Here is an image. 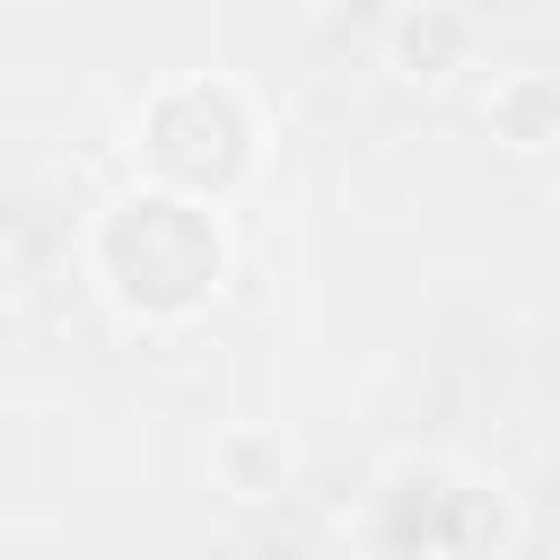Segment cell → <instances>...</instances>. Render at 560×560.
Returning a JSON list of instances; mask_svg holds the SVG:
<instances>
[{"instance_id":"1","label":"cell","mask_w":560,"mask_h":560,"mask_svg":"<svg viewBox=\"0 0 560 560\" xmlns=\"http://www.w3.org/2000/svg\"><path fill=\"white\" fill-rule=\"evenodd\" d=\"M464 44H472V18H464V9H420V18H394V52H402V70H411V79L455 70V61H464Z\"/></svg>"}]
</instances>
